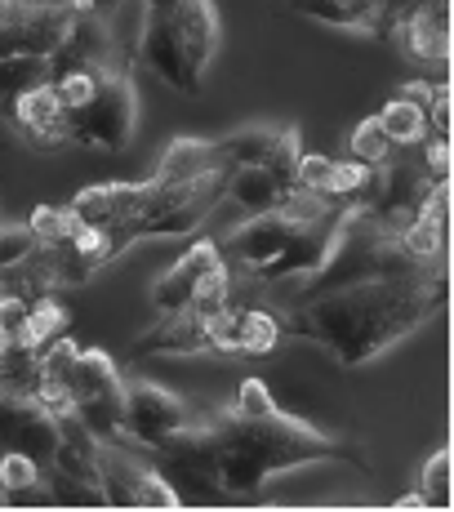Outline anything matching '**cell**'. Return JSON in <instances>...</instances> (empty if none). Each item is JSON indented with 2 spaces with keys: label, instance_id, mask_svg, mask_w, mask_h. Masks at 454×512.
<instances>
[{
  "label": "cell",
  "instance_id": "cell-1",
  "mask_svg": "<svg viewBox=\"0 0 454 512\" xmlns=\"http://www.w3.org/2000/svg\"><path fill=\"white\" fill-rule=\"evenodd\" d=\"M446 312V272L428 268L414 277L357 281L325 294H294L276 308L285 339H308L339 366H370L432 317Z\"/></svg>",
  "mask_w": 454,
  "mask_h": 512
},
{
  "label": "cell",
  "instance_id": "cell-2",
  "mask_svg": "<svg viewBox=\"0 0 454 512\" xmlns=\"http://www.w3.org/2000/svg\"><path fill=\"white\" fill-rule=\"evenodd\" d=\"M214 455V481L223 499H259L272 477L308 464H352L365 468V450L312 423L285 415L268 397L263 379H241L232 401L205 419Z\"/></svg>",
  "mask_w": 454,
  "mask_h": 512
},
{
  "label": "cell",
  "instance_id": "cell-3",
  "mask_svg": "<svg viewBox=\"0 0 454 512\" xmlns=\"http://www.w3.org/2000/svg\"><path fill=\"white\" fill-rule=\"evenodd\" d=\"M343 210L348 205L325 201V196L312 192H294L276 210L250 214L241 228L223 236L219 250L232 263V272L250 277L254 285H299L325 263L334 236H339Z\"/></svg>",
  "mask_w": 454,
  "mask_h": 512
},
{
  "label": "cell",
  "instance_id": "cell-4",
  "mask_svg": "<svg viewBox=\"0 0 454 512\" xmlns=\"http://www.w3.org/2000/svg\"><path fill=\"white\" fill-rule=\"evenodd\" d=\"M227 192V165L214 139H170L156 174L138 183V205L125 236L138 241H165L187 236L205 223V214L219 210Z\"/></svg>",
  "mask_w": 454,
  "mask_h": 512
},
{
  "label": "cell",
  "instance_id": "cell-5",
  "mask_svg": "<svg viewBox=\"0 0 454 512\" xmlns=\"http://www.w3.org/2000/svg\"><path fill=\"white\" fill-rule=\"evenodd\" d=\"M214 54H219V9H214V0H170L161 9H147L134 45V63L161 76L170 90L201 94Z\"/></svg>",
  "mask_w": 454,
  "mask_h": 512
},
{
  "label": "cell",
  "instance_id": "cell-6",
  "mask_svg": "<svg viewBox=\"0 0 454 512\" xmlns=\"http://www.w3.org/2000/svg\"><path fill=\"white\" fill-rule=\"evenodd\" d=\"M138 130V90L125 67H103L98 90L85 107L63 112V143L94 147V152H125Z\"/></svg>",
  "mask_w": 454,
  "mask_h": 512
},
{
  "label": "cell",
  "instance_id": "cell-7",
  "mask_svg": "<svg viewBox=\"0 0 454 512\" xmlns=\"http://www.w3.org/2000/svg\"><path fill=\"white\" fill-rule=\"evenodd\" d=\"M432 183L437 179L423 170L419 147H406V152L397 147V156H392L388 165L370 170V183H365V192L352 201V210H361L365 219L383 223V228H401V223L423 210Z\"/></svg>",
  "mask_w": 454,
  "mask_h": 512
},
{
  "label": "cell",
  "instance_id": "cell-8",
  "mask_svg": "<svg viewBox=\"0 0 454 512\" xmlns=\"http://www.w3.org/2000/svg\"><path fill=\"white\" fill-rule=\"evenodd\" d=\"M72 406L76 419L94 432L98 441H125L121 428V401H125V374L103 348H81L72 361Z\"/></svg>",
  "mask_w": 454,
  "mask_h": 512
},
{
  "label": "cell",
  "instance_id": "cell-9",
  "mask_svg": "<svg viewBox=\"0 0 454 512\" xmlns=\"http://www.w3.org/2000/svg\"><path fill=\"white\" fill-rule=\"evenodd\" d=\"M201 419L192 406L179 397V392L161 388V383H147V379H125V401H121V428L125 441L143 450H161L170 446L179 432H187L192 423Z\"/></svg>",
  "mask_w": 454,
  "mask_h": 512
},
{
  "label": "cell",
  "instance_id": "cell-10",
  "mask_svg": "<svg viewBox=\"0 0 454 512\" xmlns=\"http://www.w3.org/2000/svg\"><path fill=\"white\" fill-rule=\"evenodd\" d=\"M388 36H397L401 54L419 67H450V0H410L392 18Z\"/></svg>",
  "mask_w": 454,
  "mask_h": 512
},
{
  "label": "cell",
  "instance_id": "cell-11",
  "mask_svg": "<svg viewBox=\"0 0 454 512\" xmlns=\"http://www.w3.org/2000/svg\"><path fill=\"white\" fill-rule=\"evenodd\" d=\"M294 161L299 156H281V161H263V165H245V170L227 174V192L223 201L241 205V214H268L276 205H285L299 187H294Z\"/></svg>",
  "mask_w": 454,
  "mask_h": 512
},
{
  "label": "cell",
  "instance_id": "cell-12",
  "mask_svg": "<svg viewBox=\"0 0 454 512\" xmlns=\"http://www.w3.org/2000/svg\"><path fill=\"white\" fill-rule=\"evenodd\" d=\"M0 446L23 450L41 468H49L58 446V419L32 397H5L0 401Z\"/></svg>",
  "mask_w": 454,
  "mask_h": 512
},
{
  "label": "cell",
  "instance_id": "cell-13",
  "mask_svg": "<svg viewBox=\"0 0 454 512\" xmlns=\"http://www.w3.org/2000/svg\"><path fill=\"white\" fill-rule=\"evenodd\" d=\"M134 357H201V352H214L210 343V317L192 308H179V312H161L147 334L134 339Z\"/></svg>",
  "mask_w": 454,
  "mask_h": 512
},
{
  "label": "cell",
  "instance_id": "cell-14",
  "mask_svg": "<svg viewBox=\"0 0 454 512\" xmlns=\"http://www.w3.org/2000/svg\"><path fill=\"white\" fill-rule=\"evenodd\" d=\"M285 9L299 18H312L321 27H339V32H361V36H388L392 27L388 0H285Z\"/></svg>",
  "mask_w": 454,
  "mask_h": 512
},
{
  "label": "cell",
  "instance_id": "cell-15",
  "mask_svg": "<svg viewBox=\"0 0 454 512\" xmlns=\"http://www.w3.org/2000/svg\"><path fill=\"white\" fill-rule=\"evenodd\" d=\"M219 263H223L219 241H210V236H205V241H196L170 272H161V277H156V285H152L156 312H179V308H187V303H192V294H196V285L210 277Z\"/></svg>",
  "mask_w": 454,
  "mask_h": 512
},
{
  "label": "cell",
  "instance_id": "cell-16",
  "mask_svg": "<svg viewBox=\"0 0 454 512\" xmlns=\"http://www.w3.org/2000/svg\"><path fill=\"white\" fill-rule=\"evenodd\" d=\"M67 5H27L9 27H0V54L49 58L63 41Z\"/></svg>",
  "mask_w": 454,
  "mask_h": 512
},
{
  "label": "cell",
  "instance_id": "cell-17",
  "mask_svg": "<svg viewBox=\"0 0 454 512\" xmlns=\"http://www.w3.org/2000/svg\"><path fill=\"white\" fill-rule=\"evenodd\" d=\"M134 205H138V183H90L72 196L76 219L90 223V228H112L121 236L134 219ZM125 245H130V236H125Z\"/></svg>",
  "mask_w": 454,
  "mask_h": 512
},
{
  "label": "cell",
  "instance_id": "cell-18",
  "mask_svg": "<svg viewBox=\"0 0 454 512\" xmlns=\"http://www.w3.org/2000/svg\"><path fill=\"white\" fill-rule=\"evenodd\" d=\"M5 116H9V125H14L18 134H27L32 143H41V147L63 143V107H58V94L49 81L23 90L5 107Z\"/></svg>",
  "mask_w": 454,
  "mask_h": 512
},
{
  "label": "cell",
  "instance_id": "cell-19",
  "mask_svg": "<svg viewBox=\"0 0 454 512\" xmlns=\"http://www.w3.org/2000/svg\"><path fill=\"white\" fill-rule=\"evenodd\" d=\"M32 504V499H41L49 504L45 495V468L36 464L32 455H23V450H5L0 455V504Z\"/></svg>",
  "mask_w": 454,
  "mask_h": 512
},
{
  "label": "cell",
  "instance_id": "cell-20",
  "mask_svg": "<svg viewBox=\"0 0 454 512\" xmlns=\"http://www.w3.org/2000/svg\"><path fill=\"white\" fill-rule=\"evenodd\" d=\"M0 290H5V294H18V299H27V303H36V299H45V294H54V290H58V272H54V263H49L45 245H36L27 259H18L14 268L0 272Z\"/></svg>",
  "mask_w": 454,
  "mask_h": 512
},
{
  "label": "cell",
  "instance_id": "cell-21",
  "mask_svg": "<svg viewBox=\"0 0 454 512\" xmlns=\"http://www.w3.org/2000/svg\"><path fill=\"white\" fill-rule=\"evenodd\" d=\"M41 388V352L18 339L0 343V392L5 397H36Z\"/></svg>",
  "mask_w": 454,
  "mask_h": 512
},
{
  "label": "cell",
  "instance_id": "cell-22",
  "mask_svg": "<svg viewBox=\"0 0 454 512\" xmlns=\"http://www.w3.org/2000/svg\"><path fill=\"white\" fill-rule=\"evenodd\" d=\"M383 125V134L392 139V147H419L428 139V116H423V103H410V98H388L383 103V112H374Z\"/></svg>",
  "mask_w": 454,
  "mask_h": 512
},
{
  "label": "cell",
  "instance_id": "cell-23",
  "mask_svg": "<svg viewBox=\"0 0 454 512\" xmlns=\"http://www.w3.org/2000/svg\"><path fill=\"white\" fill-rule=\"evenodd\" d=\"M348 156H352V161H361L365 170H379V165H388L392 156H397V147H392V139L383 134L379 116H365L357 130H352V139H348Z\"/></svg>",
  "mask_w": 454,
  "mask_h": 512
},
{
  "label": "cell",
  "instance_id": "cell-24",
  "mask_svg": "<svg viewBox=\"0 0 454 512\" xmlns=\"http://www.w3.org/2000/svg\"><path fill=\"white\" fill-rule=\"evenodd\" d=\"M63 326H67V308L54 299V294H45V299H36L32 308H27V326H23V334H18V343H27V348L41 352L54 334H63Z\"/></svg>",
  "mask_w": 454,
  "mask_h": 512
},
{
  "label": "cell",
  "instance_id": "cell-25",
  "mask_svg": "<svg viewBox=\"0 0 454 512\" xmlns=\"http://www.w3.org/2000/svg\"><path fill=\"white\" fill-rule=\"evenodd\" d=\"M45 81V58L27 54H0V107H9L23 90Z\"/></svg>",
  "mask_w": 454,
  "mask_h": 512
},
{
  "label": "cell",
  "instance_id": "cell-26",
  "mask_svg": "<svg viewBox=\"0 0 454 512\" xmlns=\"http://www.w3.org/2000/svg\"><path fill=\"white\" fill-rule=\"evenodd\" d=\"M76 223L81 219L72 214V205H63V210H58V205H36L32 219H27V228H32V236L41 245H58L76 232Z\"/></svg>",
  "mask_w": 454,
  "mask_h": 512
},
{
  "label": "cell",
  "instance_id": "cell-27",
  "mask_svg": "<svg viewBox=\"0 0 454 512\" xmlns=\"http://www.w3.org/2000/svg\"><path fill=\"white\" fill-rule=\"evenodd\" d=\"M419 495L428 508H450V450L441 446L419 472Z\"/></svg>",
  "mask_w": 454,
  "mask_h": 512
},
{
  "label": "cell",
  "instance_id": "cell-28",
  "mask_svg": "<svg viewBox=\"0 0 454 512\" xmlns=\"http://www.w3.org/2000/svg\"><path fill=\"white\" fill-rule=\"evenodd\" d=\"M107 67H112V63H107ZM98 76H103V67H90V72H72V76L49 81V85H54V94H58V107H63V112L85 107L94 98V90H98Z\"/></svg>",
  "mask_w": 454,
  "mask_h": 512
},
{
  "label": "cell",
  "instance_id": "cell-29",
  "mask_svg": "<svg viewBox=\"0 0 454 512\" xmlns=\"http://www.w3.org/2000/svg\"><path fill=\"white\" fill-rule=\"evenodd\" d=\"M36 245H41V241L32 236V228H27V223H0V272L14 268L18 259H27Z\"/></svg>",
  "mask_w": 454,
  "mask_h": 512
},
{
  "label": "cell",
  "instance_id": "cell-30",
  "mask_svg": "<svg viewBox=\"0 0 454 512\" xmlns=\"http://www.w3.org/2000/svg\"><path fill=\"white\" fill-rule=\"evenodd\" d=\"M27 308H32L27 299H18V294H5V290H0V339H18V334H23Z\"/></svg>",
  "mask_w": 454,
  "mask_h": 512
},
{
  "label": "cell",
  "instance_id": "cell-31",
  "mask_svg": "<svg viewBox=\"0 0 454 512\" xmlns=\"http://www.w3.org/2000/svg\"><path fill=\"white\" fill-rule=\"evenodd\" d=\"M121 5H130V0H67V9H72V14L107 18V23H112V18L121 14Z\"/></svg>",
  "mask_w": 454,
  "mask_h": 512
},
{
  "label": "cell",
  "instance_id": "cell-32",
  "mask_svg": "<svg viewBox=\"0 0 454 512\" xmlns=\"http://www.w3.org/2000/svg\"><path fill=\"white\" fill-rule=\"evenodd\" d=\"M397 94H401V98H410V103H428V94H432V81H423V76H419V81L401 85Z\"/></svg>",
  "mask_w": 454,
  "mask_h": 512
},
{
  "label": "cell",
  "instance_id": "cell-33",
  "mask_svg": "<svg viewBox=\"0 0 454 512\" xmlns=\"http://www.w3.org/2000/svg\"><path fill=\"white\" fill-rule=\"evenodd\" d=\"M27 9V0H0V27H9Z\"/></svg>",
  "mask_w": 454,
  "mask_h": 512
},
{
  "label": "cell",
  "instance_id": "cell-34",
  "mask_svg": "<svg viewBox=\"0 0 454 512\" xmlns=\"http://www.w3.org/2000/svg\"><path fill=\"white\" fill-rule=\"evenodd\" d=\"M388 508H428V504H423V495H419V490H414V495H401L397 504H388Z\"/></svg>",
  "mask_w": 454,
  "mask_h": 512
},
{
  "label": "cell",
  "instance_id": "cell-35",
  "mask_svg": "<svg viewBox=\"0 0 454 512\" xmlns=\"http://www.w3.org/2000/svg\"><path fill=\"white\" fill-rule=\"evenodd\" d=\"M143 5L147 9H161V5H170V0H143Z\"/></svg>",
  "mask_w": 454,
  "mask_h": 512
},
{
  "label": "cell",
  "instance_id": "cell-36",
  "mask_svg": "<svg viewBox=\"0 0 454 512\" xmlns=\"http://www.w3.org/2000/svg\"><path fill=\"white\" fill-rule=\"evenodd\" d=\"M41 5H67V0H41Z\"/></svg>",
  "mask_w": 454,
  "mask_h": 512
},
{
  "label": "cell",
  "instance_id": "cell-37",
  "mask_svg": "<svg viewBox=\"0 0 454 512\" xmlns=\"http://www.w3.org/2000/svg\"><path fill=\"white\" fill-rule=\"evenodd\" d=\"M27 5H41V0H27Z\"/></svg>",
  "mask_w": 454,
  "mask_h": 512
},
{
  "label": "cell",
  "instance_id": "cell-38",
  "mask_svg": "<svg viewBox=\"0 0 454 512\" xmlns=\"http://www.w3.org/2000/svg\"><path fill=\"white\" fill-rule=\"evenodd\" d=\"M0 401H5V392H0Z\"/></svg>",
  "mask_w": 454,
  "mask_h": 512
},
{
  "label": "cell",
  "instance_id": "cell-39",
  "mask_svg": "<svg viewBox=\"0 0 454 512\" xmlns=\"http://www.w3.org/2000/svg\"><path fill=\"white\" fill-rule=\"evenodd\" d=\"M0 343H5V339H0Z\"/></svg>",
  "mask_w": 454,
  "mask_h": 512
}]
</instances>
